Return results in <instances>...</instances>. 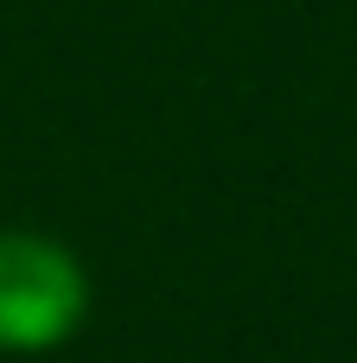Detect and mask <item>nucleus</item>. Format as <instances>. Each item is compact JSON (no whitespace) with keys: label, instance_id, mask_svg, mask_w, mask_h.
Masks as SVG:
<instances>
[{"label":"nucleus","instance_id":"obj_1","mask_svg":"<svg viewBox=\"0 0 357 363\" xmlns=\"http://www.w3.org/2000/svg\"><path fill=\"white\" fill-rule=\"evenodd\" d=\"M89 274L77 249L38 230H0V351L38 357L83 332Z\"/></svg>","mask_w":357,"mask_h":363}]
</instances>
